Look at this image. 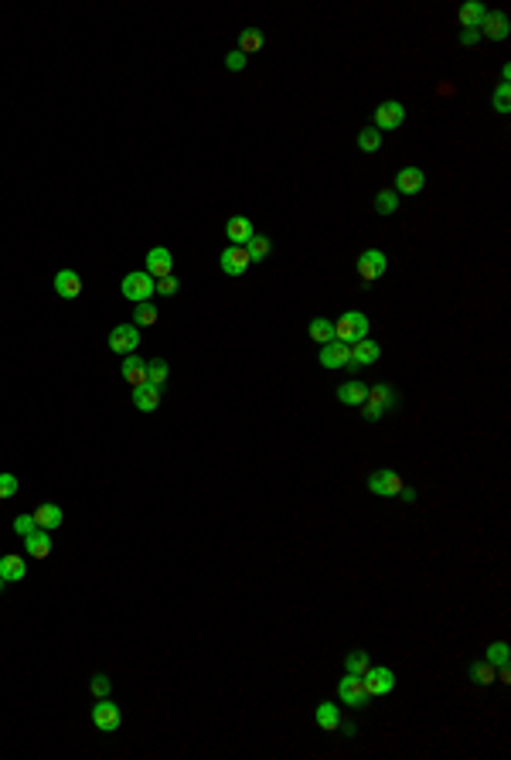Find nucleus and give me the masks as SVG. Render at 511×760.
Instances as JSON below:
<instances>
[{
  "mask_svg": "<svg viewBox=\"0 0 511 760\" xmlns=\"http://www.w3.org/2000/svg\"><path fill=\"white\" fill-rule=\"evenodd\" d=\"M55 294L65 297V300L82 297V279H78L76 269H58V273H55Z\"/></svg>",
  "mask_w": 511,
  "mask_h": 760,
  "instance_id": "f3484780",
  "label": "nucleus"
},
{
  "mask_svg": "<svg viewBox=\"0 0 511 760\" xmlns=\"http://www.w3.org/2000/svg\"><path fill=\"white\" fill-rule=\"evenodd\" d=\"M0 590H4V576H0Z\"/></svg>",
  "mask_w": 511,
  "mask_h": 760,
  "instance_id": "49530a36",
  "label": "nucleus"
},
{
  "mask_svg": "<svg viewBox=\"0 0 511 760\" xmlns=\"http://www.w3.org/2000/svg\"><path fill=\"white\" fill-rule=\"evenodd\" d=\"M338 699L348 706V709H368V702H372L368 689L361 682V675H351V672L338 682Z\"/></svg>",
  "mask_w": 511,
  "mask_h": 760,
  "instance_id": "7ed1b4c3",
  "label": "nucleus"
},
{
  "mask_svg": "<svg viewBox=\"0 0 511 760\" xmlns=\"http://www.w3.org/2000/svg\"><path fill=\"white\" fill-rule=\"evenodd\" d=\"M154 283L157 279L150 277V273H126L123 283H120V290H123L126 300L140 304V300H150V297H154Z\"/></svg>",
  "mask_w": 511,
  "mask_h": 760,
  "instance_id": "39448f33",
  "label": "nucleus"
},
{
  "mask_svg": "<svg viewBox=\"0 0 511 760\" xmlns=\"http://www.w3.org/2000/svg\"><path fill=\"white\" fill-rule=\"evenodd\" d=\"M399 498H403L406 505H413V501H416V491H413V488H403V491H399Z\"/></svg>",
  "mask_w": 511,
  "mask_h": 760,
  "instance_id": "c03bdc74",
  "label": "nucleus"
},
{
  "mask_svg": "<svg viewBox=\"0 0 511 760\" xmlns=\"http://www.w3.org/2000/svg\"><path fill=\"white\" fill-rule=\"evenodd\" d=\"M478 41H480L478 28H464V31H460V45H478Z\"/></svg>",
  "mask_w": 511,
  "mask_h": 760,
  "instance_id": "37998d69",
  "label": "nucleus"
},
{
  "mask_svg": "<svg viewBox=\"0 0 511 760\" xmlns=\"http://www.w3.org/2000/svg\"><path fill=\"white\" fill-rule=\"evenodd\" d=\"M338 729H344L348 736H355V733H358V726H355V723H344V719H341V726H338Z\"/></svg>",
  "mask_w": 511,
  "mask_h": 760,
  "instance_id": "a18cd8bd",
  "label": "nucleus"
},
{
  "mask_svg": "<svg viewBox=\"0 0 511 760\" xmlns=\"http://www.w3.org/2000/svg\"><path fill=\"white\" fill-rule=\"evenodd\" d=\"M348 358H351V344L327 342V344H321V355H317V361H321L324 369H348Z\"/></svg>",
  "mask_w": 511,
  "mask_h": 760,
  "instance_id": "f8f14e48",
  "label": "nucleus"
},
{
  "mask_svg": "<svg viewBox=\"0 0 511 760\" xmlns=\"http://www.w3.org/2000/svg\"><path fill=\"white\" fill-rule=\"evenodd\" d=\"M24 573H28V563L21 556H0V576H4V583H21L24 580Z\"/></svg>",
  "mask_w": 511,
  "mask_h": 760,
  "instance_id": "4be33fe9",
  "label": "nucleus"
},
{
  "mask_svg": "<svg viewBox=\"0 0 511 760\" xmlns=\"http://www.w3.org/2000/svg\"><path fill=\"white\" fill-rule=\"evenodd\" d=\"M403 120H406V106L396 103V99L378 103V109H375V130H396V126H403Z\"/></svg>",
  "mask_w": 511,
  "mask_h": 760,
  "instance_id": "1a4fd4ad",
  "label": "nucleus"
},
{
  "mask_svg": "<svg viewBox=\"0 0 511 760\" xmlns=\"http://www.w3.org/2000/svg\"><path fill=\"white\" fill-rule=\"evenodd\" d=\"M177 290H181V283H177V277H174V273H167V277H160L154 283V294H160V297H174Z\"/></svg>",
  "mask_w": 511,
  "mask_h": 760,
  "instance_id": "e433bc0d",
  "label": "nucleus"
},
{
  "mask_svg": "<svg viewBox=\"0 0 511 760\" xmlns=\"http://www.w3.org/2000/svg\"><path fill=\"white\" fill-rule=\"evenodd\" d=\"M133 406H137L140 413H154L157 406H160V389L157 386H137L133 389Z\"/></svg>",
  "mask_w": 511,
  "mask_h": 760,
  "instance_id": "5701e85b",
  "label": "nucleus"
},
{
  "mask_svg": "<svg viewBox=\"0 0 511 760\" xmlns=\"http://www.w3.org/2000/svg\"><path fill=\"white\" fill-rule=\"evenodd\" d=\"M34 528H38V525H34V515L24 512V515H17V518H14V532L21 535V539H24V535H31Z\"/></svg>",
  "mask_w": 511,
  "mask_h": 760,
  "instance_id": "ea45409f",
  "label": "nucleus"
},
{
  "mask_svg": "<svg viewBox=\"0 0 511 760\" xmlns=\"http://www.w3.org/2000/svg\"><path fill=\"white\" fill-rule=\"evenodd\" d=\"M361 682H365V689H368V696H388L392 689H396V675H392V668L386 665H368V672L361 675Z\"/></svg>",
  "mask_w": 511,
  "mask_h": 760,
  "instance_id": "423d86ee",
  "label": "nucleus"
},
{
  "mask_svg": "<svg viewBox=\"0 0 511 760\" xmlns=\"http://www.w3.org/2000/svg\"><path fill=\"white\" fill-rule=\"evenodd\" d=\"M269 249H273V242L266 239V235H252L246 242V252H249V263H263L266 256H269Z\"/></svg>",
  "mask_w": 511,
  "mask_h": 760,
  "instance_id": "c85d7f7f",
  "label": "nucleus"
},
{
  "mask_svg": "<svg viewBox=\"0 0 511 760\" xmlns=\"http://www.w3.org/2000/svg\"><path fill=\"white\" fill-rule=\"evenodd\" d=\"M225 235H229V242H232V246H246L249 239L256 235V229H252V218L232 215V218H229V225H225Z\"/></svg>",
  "mask_w": 511,
  "mask_h": 760,
  "instance_id": "a211bd4d",
  "label": "nucleus"
},
{
  "mask_svg": "<svg viewBox=\"0 0 511 760\" xmlns=\"http://www.w3.org/2000/svg\"><path fill=\"white\" fill-rule=\"evenodd\" d=\"M470 682H474V685H491V682H497L495 665H491V662H474V665H470Z\"/></svg>",
  "mask_w": 511,
  "mask_h": 760,
  "instance_id": "2f4dec72",
  "label": "nucleus"
},
{
  "mask_svg": "<svg viewBox=\"0 0 511 760\" xmlns=\"http://www.w3.org/2000/svg\"><path fill=\"white\" fill-rule=\"evenodd\" d=\"M34 525L38 528H45V532H55V528L62 525V508H58V505H51V501H45V505H38V508H34Z\"/></svg>",
  "mask_w": 511,
  "mask_h": 760,
  "instance_id": "6ab92c4d",
  "label": "nucleus"
},
{
  "mask_svg": "<svg viewBox=\"0 0 511 760\" xmlns=\"http://www.w3.org/2000/svg\"><path fill=\"white\" fill-rule=\"evenodd\" d=\"M89 689H93V696H96V699H103V696H109V689H113V679H109L106 672H99V675H93Z\"/></svg>",
  "mask_w": 511,
  "mask_h": 760,
  "instance_id": "4c0bfd02",
  "label": "nucleus"
},
{
  "mask_svg": "<svg viewBox=\"0 0 511 760\" xmlns=\"http://www.w3.org/2000/svg\"><path fill=\"white\" fill-rule=\"evenodd\" d=\"M225 65H229V72H242V68H246V55L235 48V51H229V55H225Z\"/></svg>",
  "mask_w": 511,
  "mask_h": 760,
  "instance_id": "79ce46f5",
  "label": "nucleus"
},
{
  "mask_svg": "<svg viewBox=\"0 0 511 760\" xmlns=\"http://www.w3.org/2000/svg\"><path fill=\"white\" fill-rule=\"evenodd\" d=\"M403 488H406V481L396 474V471H388V467H378V471L368 474V491L378 498H399Z\"/></svg>",
  "mask_w": 511,
  "mask_h": 760,
  "instance_id": "20e7f679",
  "label": "nucleus"
},
{
  "mask_svg": "<svg viewBox=\"0 0 511 760\" xmlns=\"http://www.w3.org/2000/svg\"><path fill=\"white\" fill-rule=\"evenodd\" d=\"M365 396H368V386L365 382H344V386H338V403L341 406H361L365 403Z\"/></svg>",
  "mask_w": 511,
  "mask_h": 760,
  "instance_id": "b1692460",
  "label": "nucleus"
},
{
  "mask_svg": "<svg viewBox=\"0 0 511 760\" xmlns=\"http://www.w3.org/2000/svg\"><path fill=\"white\" fill-rule=\"evenodd\" d=\"M120 372H123V379L130 382V386H147V361L140 355H126L123 365H120Z\"/></svg>",
  "mask_w": 511,
  "mask_h": 760,
  "instance_id": "aec40b11",
  "label": "nucleus"
},
{
  "mask_svg": "<svg viewBox=\"0 0 511 760\" xmlns=\"http://www.w3.org/2000/svg\"><path fill=\"white\" fill-rule=\"evenodd\" d=\"M484 662H491V665H508V641H495V645H487V658Z\"/></svg>",
  "mask_w": 511,
  "mask_h": 760,
  "instance_id": "c9c22d12",
  "label": "nucleus"
},
{
  "mask_svg": "<svg viewBox=\"0 0 511 760\" xmlns=\"http://www.w3.org/2000/svg\"><path fill=\"white\" fill-rule=\"evenodd\" d=\"M170 269H174V256H170L164 246H154L150 252H147V273H150L154 279L167 277Z\"/></svg>",
  "mask_w": 511,
  "mask_h": 760,
  "instance_id": "dca6fc26",
  "label": "nucleus"
},
{
  "mask_svg": "<svg viewBox=\"0 0 511 760\" xmlns=\"http://www.w3.org/2000/svg\"><path fill=\"white\" fill-rule=\"evenodd\" d=\"M423 185H426V174L419 168H403L396 174V195H419Z\"/></svg>",
  "mask_w": 511,
  "mask_h": 760,
  "instance_id": "2eb2a0df",
  "label": "nucleus"
},
{
  "mask_svg": "<svg viewBox=\"0 0 511 760\" xmlns=\"http://www.w3.org/2000/svg\"><path fill=\"white\" fill-rule=\"evenodd\" d=\"M372 205H375V212H378V215H392V212L399 208V195H396V191H388V188H382V191L375 195Z\"/></svg>",
  "mask_w": 511,
  "mask_h": 760,
  "instance_id": "473e14b6",
  "label": "nucleus"
},
{
  "mask_svg": "<svg viewBox=\"0 0 511 760\" xmlns=\"http://www.w3.org/2000/svg\"><path fill=\"white\" fill-rule=\"evenodd\" d=\"M157 321V304L154 300H140L133 304V324L137 327H150Z\"/></svg>",
  "mask_w": 511,
  "mask_h": 760,
  "instance_id": "cd10ccee",
  "label": "nucleus"
},
{
  "mask_svg": "<svg viewBox=\"0 0 511 760\" xmlns=\"http://www.w3.org/2000/svg\"><path fill=\"white\" fill-rule=\"evenodd\" d=\"M484 14H487V7H484L480 0H470V4L460 7V24H464V28H480Z\"/></svg>",
  "mask_w": 511,
  "mask_h": 760,
  "instance_id": "bb28decb",
  "label": "nucleus"
},
{
  "mask_svg": "<svg viewBox=\"0 0 511 760\" xmlns=\"http://www.w3.org/2000/svg\"><path fill=\"white\" fill-rule=\"evenodd\" d=\"M147 382L157 389L167 386V365H164V358H154V361H147Z\"/></svg>",
  "mask_w": 511,
  "mask_h": 760,
  "instance_id": "f704fd0d",
  "label": "nucleus"
},
{
  "mask_svg": "<svg viewBox=\"0 0 511 760\" xmlns=\"http://www.w3.org/2000/svg\"><path fill=\"white\" fill-rule=\"evenodd\" d=\"M478 31L484 34V38H491V41H505V38H508V14H501V11H487Z\"/></svg>",
  "mask_w": 511,
  "mask_h": 760,
  "instance_id": "4468645a",
  "label": "nucleus"
},
{
  "mask_svg": "<svg viewBox=\"0 0 511 760\" xmlns=\"http://www.w3.org/2000/svg\"><path fill=\"white\" fill-rule=\"evenodd\" d=\"M368 338V317L361 311H348L334 321V342L341 344H358Z\"/></svg>",
  "mask_w": 511,
  "mask_h": 760,
  "instance_id": "f03ea898",
  "label": "nucleus"
},
{
  "mask_svg": "<svg viewBox=\"0 0 511 760\" xmlns=\"http://www.w3.org/2000/svg\"><path fill=\"white\" fill-rule=\"evenodd\" d=\"M24 545H28V556L31 559H48V553H51V532L34 528L31 535H24Z\"/></svg>",
  "mask_w": 511,
  "mask_h": 760,
  "instance_id": "412c9836",
  "label": "nucleus"
},
{
  "mask_svg": "<svg viewBox=\"0 0 511 760\" xmlns=\"http://www.w3.org/2000/svg\"><path fill=\"white\" fill-rule=\"evenodd\" d=\"M386 252L382 249H365L361 256H358V277L365 279V283H375V279H382V273H386Z\"/></svg>",
  "mask_w": 511,
  "mask_h": 760,
  "instance_id": "0eeeda50",
  "label": "nucleus"
},
{
  "mask_svg": "<svg viewBox=\"0 0 511 760\" xmlns=\"http://www.w3.org/2000/svg\"><path fill=\"white\" fill-rule=\"evenodd\" d=\"M17 478L14 474H0V501H7V498H14L17 495Z\"/></svg>",
  "mask_w": 511,
  "mask_h": 760,
  "instance_id": "58836bf2",
  "label": "nucleus"
},
{
  "mask_svg": "<svg viewBox=\"0 0 511 760\" xmlns=\"http://www.w3.org/2000/svg\"><path fill=\"white\" fill-rule=\"evenodd\" d=\"M307 334L317 344L334 342V321H327V317H314V321H310V327H307Z\"/></svg>",
  "mask_w": 511,
  "mask_h": 760,
  "instance_id": "a878e982",
  "label": "nucleus"
},
{
  "mask_svg": "<svg viewBox=\"0 0 511 760\" xmlns=\"http://www.w3.org/2000/svg\"><path fill=\"white\" fill-rule=\"evenodd\" d=\"M259 48H263V31H256V28H246V31L239 34V51H242V55H252V51H259Z\"/></svg>",
  "mask_w": 511,
  "mask_h": 760,
  "instance_id": "72a5a7b5",
  "label": "nucleus"
},
{
  "mask_svg": "<svg viewBox=\"0 0 511 760\" xmlns=\"http://www.w3.org/2000/svg\"><path fill=\"white\" fill-rule=\"evenodd\" d=\"M140 344V327L137 324H120L109 331V348L116 351V355H133Z\"/></svg>",
  "mask_w": 511,
  "mask_h": 760,
  "instance_id": "6e6552de",
  "label": "nucleus"
},
{
  "mask_svg": "<svg viewBox=\"0 0 511 760\" xmlns=\"http://www.w3.org/2000/svg\"><path fill=\"white\" fill-rule=\"evenodd\" d=\"M93 723L99 729H103V733H113V729H120V706H116V702H109L106 696L99 699V702H96L93 706Z\"/></svg>",
  "mask_w": 511,
  "mask_h": 760,
  "instance_id": "9d476101",
  "label": "nucleus"
},
{
  "mask_svg": "<svg viewBox=\"0 0 511 760\" xmlns=\"http://www.w3.org/2000/svg\"><path fill=\"white\" fill-rule=\"evenodd\" d=\"M368 665H372V658H368V652H361V648H355V652L344 654V668H348L351 675H365Z\"/></svg>",
  "mask_w": 511,
  "mask_h": 760,
  "instance_id": "7c9ffc66",
  "label": "nucleus"
},
{
  "mask_svg": "<svg viewBox=\"0 0 511 760\" xmlns=\"http://www.w3.org/2000/svg\"><path fill=\"white\" fill-rule=\"evenodd\" d=\"M317 726L327 729V733L341 726V709L334 702H321V706H317Z\"/></svg>",
  "mask_w": 511,
  "mask_h": 760,
  "instance_id": "393cba45",
  "label": "nucleus"
},
{
  "mask_svg": "<svg viewBox=\"0 0 511 760\" xmlns=\"http://www.w3.org/2000/svg\"><path fill=\"white\" fill-rule=\"evenodd\" d=\"M218 263H222V273H229V277H242V273L249 269L246 246H229L222 256H218Z\"/></svg>",
  "mask_w": 511,
  "mask_h": 760,
  "instance_id": "ddd939ff",
  "label": "nucleus"
},
{
  "mask_svg": "<svg viewBox=\"0 0 511 760\" xmlns=\"http://www.w3.org/2000/svg\"><path fill=\"white\" fill-rule=\"evenodd\" d=\"M508 99H511V86H497V93H495V109L497 113H508Z\"/></svg>",
  "mask_w": 511,
  "mask_h": 760,
  "instance_id": "a19ab883",
  "label": "nucleus"
},
{
  "mask_svg": "<svg viewBox=\"0 0 511 760\" xmlns=\"http://www.w3.org/2000/svg\"><path fill=\"white\" fill-rule=\"evenodd\" d=\"M378 147H382V130L365 126V130L358 133V150H361V154H375Z\"/></svg>",
  "mask_w": 511,
  "mask_h": 760,
  "instance_id": "c756f323",
  "label": "nucleus"
},
{
  "mask_svg": "<svg viewBox=\"0 0 511 760\" xmlns=\"http://www.w3.org/2000/svg\"><path fill=\"white\" fill-rule=\"evenodd\" d=\"M378 355H382L378 342L365 338V342L351 344V358H348V369H368V365H375V361H378Z\"/></svg>",
  "mask_w": 511,
  "mask_h": 760,
  "instance_id": "9b49d317",
  "label": "nucleus"
},
{
  "mask_svg": "<svg viewBox=\"0 0 511 760\" xmlns=\"http://www.w3.org/2000/svg\"><path fill=\"white\" fill-rule=\"evenodd\" d=\"M396 406H399V392L388 386V382H378V386H368V396H365V403L358 406V409H361L365 419H382Z\"/></svg>",
  "mask_w": 511,
  "mask_h": 760,
  "instance_id": "f257e3e1",
  "label": "nucleus"
}]
</instances>
